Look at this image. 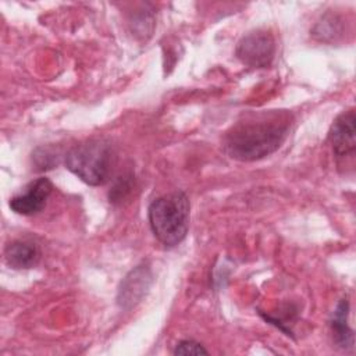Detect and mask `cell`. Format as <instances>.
Here are the masks:
<instances>
[{
  "instance_id": "1",
  "label": "cell",
  "mask_w": 356,
  "mask_h": 356,
  "mask_svg": "<svg viewBox=\"0 0 356 356\" xmlns=\"http://www.w3.org/2000/svg\"><path fill=\"white\" fill-rule=\"evenodd\" d=\"M291 125L292 114L286 110L249 113L225 132L224 149L239 161L263 159L282 145Z\"/></svg>"
},
{
  "instance_id": "2",
  "label": "cell",
  "mask_w": 356,
  "mask_h": 356,
  "mask_svg": "<svg viewBox=\"0 0 356 356\" xmlns=\"http://www.w3.org/2000/svg\"><path fill=\"white\" fill-rule=\"evenodd\" d=\"M189 199L181 191L154 199L149 206L147 216L156 239L168 248L181 243L189 228Z\"/></svg>"
},
{
  "instance_id": "3",
  "label": "cell",
  "mask_w": 356,
  "mask_h": 356,
  "mask_svg": "<svg viewBox=\"0 0 356 356\" xmlns=\"http://www.w3.org/2000/svg\"><path fill=\"white\" fill-rule=\"evenodd\" d=\"M114 163L113 146L104 138L86 139L72 146L64 159L67 170L92 186L103 185L108 181Z\"/></svg>"
},
{
  "instance_id": "4",
  "label": "cell",
  "mask_w": 356,
  "mask_h": 356,
  "mask_svg": "<svg viewBox=\"0 0 356 356\" xmlns=\"http://www.w3.org/2000/svg\"><path fill=\"white\" fill-rule=\"evenodd\" d=\"M328 140L337 160L342 165L353 168L355 153H356V115L355 110H346L341 113L332 122Z\"/></svg>"
},
{
  "instance_id": "5",
  "label": "cell",
  "mask_w": 356,
  "mask_h": 356,
  "mask_svg": "<svg viewBox=\"0 0 356 356\" xmlns=\"http://www.w3.org/2000/svg\"><path fill=\"white\" fill-rule=\"evenodd\" d=\"M275 54V42L270 32L254 31L245 35L236 46V57L248 67L266 68Z\"/></svg>"
},
{
  "instance_id": "6",
  "label": "cell",
  "mask_w": 356,
  "mask_h": 356,
  "mask_svg": "<svg viewBox=\"0 0 356 356\" xmlns=\"http://www.w3.org/2000/svg\"><path fill=\"white\" fill-rule=\"evenodd\" d=\"M53 184L40 177L31 182L25 191L10 199V209L21 216H32L43 210L49 196L51 195Z\"/></svg>"
},
{
  "instance_id": "7",
  "label": "cell",
  "mask_w": 356,
  "mask_h": 356,
  "mask_svg": "<svg viewBox=\"0 0 356 356\" xmlns=\"http://www.w3.org/2000/svg\"><path fill=\"white\" fill-rule=\"evenodd\" d=\"M4 259L6 263L13 268H32L40 259V250L39 246L32 241L17 239L6 246Z\"/></svg>"
},
{
  "instance_id": "8",
  "label": "cell",
  "mask_w": 356,
  "mask_h": 356,
  "mask_svg": "<svg viewBox=\"0 0 356 356\" xmlns=\"http://www.w3.org/2000/svg\"><path fill=\"white\" fill-rule=\"evenodd\" d=\"M150 281L149 270L143 266H139L138 268L132 270L121 284V288L118 291V303L122 307H128L139 302V299L145 295Z\"/></svg>"
},
{
  "instance_id": "9",
  "label": "cell",
  "mask_w": 356,
  "mask_h": 356,
  "mask_svg": "<svg viewBox=\"0 0 356 356\" xmlns=\"http://www.w3.org/2000/svg\"><path fill=\"white\" fill-rule=\"evenodd\" d=\"M348 314H349V302H348V298H343L338 302L330 323L334 341L342 349H348L353 346V331L348 325Z\"/></svg>"
},
{
  "instance_id": "10",
  "label": "cell",
  "mask_w": 356,
  "mask_h": 356,
  "mask_svg": "<svg viewBox=\"0 0 356 356\" xmlns=\"http://www.w3.org/2000/svg\"><path fill=\"white\" fill-rule=\"evenodd\" d=\"M341 32V19L335 15H325L323 19L316 25L314 35H318L321 40H327L328 36H337Z\"/></svg>"
},
{
  "instance_id": "11",
  "label": "cell",
  "mask_w": 356,
  "mask_h": 356,
  "mask_svg": "<svg viewBox=\"0 0 356 356\" xmlns=\"http://www.w3.org/2000/svg\"><path fill=\"white\" fill-rule=\"evenodd\" d=\"M207 353H209L207 349H204L202 343L193 339L179 341L174 349V355H181V356H188V355L197 356V355H207Z\"/></svg>"
}]
</instances>
